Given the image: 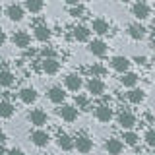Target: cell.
Instances as JSON below:
<instances>
[{"label":"cell","instance_id":"3","mask_svg":"<svg viewBox=\"0 0 155 155\" xmlns=\"http://www.w3.org/2000/svg\"><path fill=\"white\" fill-rule=\"evenodd\" d=\"M132 16L136 19H140V21H143V19L151 16V8H149V4L145 0H136L132 4Z\"/></svg>","mask_w":155,"mask_h":155},{"label":"cell","instance_id":"30","mask_svg":"<svg viewBox=\"0 0 155 155\" xmlns=\"http://www.w3.org/2000/svg\"><path fill=\"white\" fill-rule=\"evenodd\" d=\"M89 74H91V76H97V78H105L107 68H105L103 64H93V66L89 68Z\"/></svg>","mask_w":155,"mask_h":155},{"label":"cell","instance_id":"39","mask_svg":"<svg viewBox=\"0 0 155 155\" xmlns=\"http://www.w3.org/2000/svg\"><path fill=\"white\" fill-rule=\"evenodd\" d=\"M6 151H10V149H6L4 145H0V153H6Z\"/></svg>","mask_w":155,"mask_h":155},{"label":"cell","instance_id":"34","mask_svg":"<svg viewBox=\"0 0 155 155\" xmlns=\"http://www.w3.org/2000/svg\"><path fill=\"white\" fill-rule=\"evenodd\" d=\"M4 43H6V33L4 29H0V47H4Z\"/></svg>","mask_w":155,"mask_h":155},{"label":"cell","instance_id":"25","mask_svg":"<svg viewBox=\"0 0 155 155\" xmlns=\"http://www.w3.org/2000/svg\"><path fill=\"white\" fill-rule=\"evenodd\" d=\"M138 80H140L138 74H134V72H130V70L124 72V74H120V84H122L124 87H128V89L138 85Z\"/></svg>","mask_w":155,"mask_h":155},{"label":"cell","instance_id":"5","mask_svg":"<svg viewBox=\"0 0 155 155\" xmlns=\"http://www.w3.org/2000/svg\"><path fill=\"white\" fill-rule=\"evenodd\" d=\"M95 118L99 120V122H103V124H107V122H110L113 120V116H114V113H113V109H110V105L109 103H99L95 107Z\"/></svg>","mask_w":155,"mask_h":155},{"label":"cell","instance_id":"10","mask_svg":"<svg viewBox=\"0 0 155 155\" xmlns=\"http://www.w3.org/2000/svg\"><path fill=\"white\" fill-rule=\"evenodd\" d=\"M58 114H60V118L62 120H66V122H76L78 120V107L74 105H64L62 103V107L58 109Z\"/></svg>","mask_w":155,"mask_h":155},{"label":"cell","instance_id":"7","mask_svg":"<svg viewBox=\"0 0 155 155\" xmlns=\"http://www.w3.org/2000/svg\"><path fill=\"white\" fill-rule=\"evenodd\" d=\"M47 97H48V101H51V103L62 105L66 101V91L62 89V85H51L47 89Z\"/></svg>","mask_w":155,"mask_h":155},{"label":"cell","instance_id":"35","mask_svg":"<svg viewBox=\"0 0 155 155\" xmlns=\"http://www.w3.org/2000/svg\"><path fill=\"white\" fill-rule=\"evenodd\" d=\"M134 62H138V64H145V62H147V58H145V56H136Z\"/></svg>","mask_w":155,"mask_h":155},{"label":"cell","instance_id":"18","mask_svg":"<svg viewBox=\"0 0 155 155\" xmlns=\"http://www.w3.org/2000/svg\"><path fill=\"white\" fill-rule=\"evenodd\" d=\"M18 97H19V101H21L23 105H33L37 101V91L33 89V87H21L19 89V93H18Z\"/></svg>","mask_w":155,"mask_h":155},{"label":"cell","instance_id":"26","mask_svg":"<svg viewBox=\"0 0 155 155\" xmlns=\"http://www.w3.org/2000/svg\"><path fill=\"white\" fill-rule=\"evenodd\" d=\"M23 6H25L27 12L39 14V12H43V8H45V0H25Z\"/></svg>","mask_w":155,"mask_h":155},{"label":"cell","instance_id":"41","mask_svg":"<svg viewBox=\"0 0 155 155\" xmlns=\"http://www.w3.org/2000/svg\"><path fill=\"white\" fill-rule=\"evenodd\" d=\"M122 2H130V0H122Z\"/></svg>","mask_w":155,"mask_h":155},{"label":"cell","instance_id":"40","mask_svg":"<svg viewBox=\"0 0 155 155\" xmlns=\"http://www.w3.org/2000/svg\"><path fill=\"white\" fill-rule=\"evenodd\" d=\"M0 16H2V8H0Z\"/></svg>","mask_w":155,"mask_h":155},{"label":"cell","instance_id":"31","mask_svg":"<svg viewBox=\"0 0 155 155\" xmlns=\"http://www.w3.org/2000/svg\"><path fill=\"white\" fill-rule=\"evenodd\" d=\"M68 12H70V16L72 18H81V16H84V14H85V8L84 6H81V4H74V6H70V10H68Z\"/></svg>","mask_w":155,"mask_h":155},{"label":"cell","instance_id":"21","mask_svg":"<svg viewBox=\"0 0 155 155\" xmlns=\"http://www.w3.org/2000/svg\"><path fill=\"white\" fill-rule=\"evenodd\" d=\"M126 99L132 105H142L145 101V91L140 89V87H130V91L126 93Z\"/></svg>","mask_w":155,"mask_h":155},{"label":"cell","instance_id":"14","mask_svg":"<svg viewBox=\"0 0 155 155\" xmlns=\"http://www.w3.org/2000/svg\"><path fill=\"white\" fill-rule=\"evenodd\" d=\"M6 16L10 21H21L23 16H25V6H19V4H10L6 8Z\"/></svg>","mask_w":155,"mask_h":155},{"label":"cell","instance_id":"17","mask_svg":"<svg viewBox=\"0 0 155 155\" xmlns=\"http://www.w3.org/2000/svg\"><path fill=\"white\" fill-rule=\"evenodd\" d=\"M124 142H122V138H109L105 142V151H109V153H113V155H118V153H122L124 151Z\"/></svg>","mask_w":155,"mask_h":155},{"label":"cell","instance_id":"11","mask_svg":"<svg viewBox=\"0 0 155 155\" xmlns=\"http://www.w3.org/2000/svg\"><path fill=\"white\" fill-rule=\"evenodd\" d=\"M27 120L31 122L33 126H37V128H41V126H45L47 124V120H48V116L47 113L43 109H33L31 113L27 114Z\"/></svg>","mask_w":155,"mask_h":155},{"label":"cell","instance_id":"15","mask_svg":"<svg viewBox=\"0 0 155 155\" xmlns=\"http://www.w3.org/2000/svg\"><path fill=\"white\" fill-rule=\"evenodd\" d=\"M33 35H35V39L39 43H48L51 37H52V31H51V27L45 25V23H37L35 29H33Z\"/></svg>","mask_w":155,"mask_h":155},{"label":"cell","instance_id":"9","mask_svg":"<svg viewBox=\"0 0 155 155\" xmlns=\"http://www.w3.org/2000/svg\"><path fill=\"white\" fill-rule=\"evenodd\" d=\"M87 51H89L93 56L103 58L107 54V51H109V45H107L103 39H93V41H89V45H87Z\"/></svg>","mask_w":155,"mask_h":155},{"label":"cell","instance_id":"16","mask_svg":"<svg viewBox=\"0 0 155 155\" xmlns=\"http://www.w3.org/2000/svg\"><path fill=\"white\" fill-rule=\"evenodd\" d=\"M12 43H14V47H18V48H27L31 45V35H29L27 31H16L12 35Z\"/></svg>","mask_w":155,"mask_h":155},{"label":"cell","instance_id":"32","mask_svg":"<svg viewBox=\"0 0 155 155\" xmlns=\"http://www.w3.org/2000/svg\"><path fill=\"white\" fill-rule=\"evenodd\" d=\"M143 142L149 145V147H155V128H149L147 132L143 134Z\"/></svg>","mask_w":155,"mask_h":155},{"label":"cell","instance_id":"12","mask_svg":"<svg viewBox=\"0 0 155 155\" xmlns=\"http://www.w3.org/2000/svg\"><path fill=\"white\" fill-rule=\"evenodd\" d=\"M64 87L68 91H80L81 87H84V80H81V76L80 74H68L64 78Z\"/></svg>","mask_w":155,"mask_h":155},{"label":"cell","instance_id":"38","mask_svg":"<svg viewBox=\"0 0 155 155\" xmlns=\"http://www.w3.org/2000/svg\"><path fill=\"white\" fill-rule=\"evenodd\" d=\"M149 47H151V51L155 52V35L151 37V43H149Z\"/></svg>","mask_w":155,"mask_h":155},{"label":"cell","instance_id":"1","mask_svg":"<svg viewBox=\"0 0 155 155\" xmlns=\"http://www.w3.org/2000/svg\"><path fill=\"white\" fill-rule=\"evenodd\" d=\"M74 149H78L80 153H89L93 149V140L87 136V132H78L74 138Z\"/></svg>","mask_w":155,"mask_h":155},{"label":"cell","instance_id":"20","mask_svg":"<svg viewBox=\"0 0 155 155\" xmlns=\"http://www.w3.org/2000/svg\"><path fill=\"white\" fill-rule=\"evenodd\" d=\"M128 35H130V39H134V41H142V39L147 35V29H145L142 23H130Z\"/></svg>","mask_w":155,"mask_h":155},{"label":"cell","instance_id":"6","mask_svg":"<svg viewBox=\"0 0 155 155\" xmlns=\"http://www.w3.org/2000/svg\"><path fill=\"white\" fill-rule=\"evenodd\" d=\"M29 140H31V143L37 145V147H47V145L51 143V134L45 132V130H41V128H37L29 134Z\"/></svg>","mask_w":155,"mask_h":155},{"label":"cell","instance_id":"36","mask_svg":"<svg viewBox=\"0 0 155 155\" xmlns=\"http://www.w3.org/2000/svg\"><path fill=\"white\" fill-rule=\"evenodd\" d=\"M4 143H6V134L0 130V145H4Z\"/></svg>","mask_w":155,"mask_h":155},{"label":"cell","instance_id":"4","mask_svg":"<svg viewBox=\"0 0 155 155\" xmlns=\"http://www.w3.org/2000/svg\"><path fill=\"white\" fill-rule=\"evenodd\" d=\"M87 93L89 95H93V97H101L105 93V89H107V85H105V81L101 80V78H97V76H91L89 80H87Z\"/></svg>","mask_w":155,"mask_h":155},{"label":"cell","instance_id":"19","mask_svg":"<svg viewBox=\"0 0 155 155\" xmlns=\"http://www.w3.org/2000/svg\"><path fill=\"white\" fill-rule=\"evenodd\" d=\"M91 31L101 37V35H107V33L110 31V25L105 18H95L93 21H91Z\"/></svg>","mask_w":155,"mask_h":155},{"label":"cell","instance_id":"33","mask_svg":"<svg viewBox=\"0 0 155 155\" xmlns=\"http://www.w3.org/2000/svg\"><path fill=\"white\" fill-rule=\"evenodd\" d=\"M41 56H43V58H51V56H56V52L52 51V48L45 47V48H43V51H41Z\"/></svg>","mask_w":155,"mask_h":155},{"label":"cell","instance_id":"27","mask_svg":"<svg viewBox=\"0 0 155 155\" xmlns=\"http://www.w3.org/2000/svg\"><path fill=\"white\" fill-rule=\"evenodd\" d=\"M122 142H124L126 145H132V147H136V145H138V142H140V136L136 134L132 128H130V130H124V134H122Z\"/></svg>","mask_w":155,"mask_h":155},{"label":"cell","instance_id":"37","mask_svg":"<svg viewBox=\"0 0 155 155\" xmlns=\"http://www.w3.org/2000/svg\"><path fill=\"white\" fill-rule=\"evenodd\" d=\"M68 6H74V4H80V0H64Z\"/></svg>","mask_w":155,"mask_h":155},{"label":"cell","instance_id":"22","mask_svg":"<svg viewBox=\"0 0 155 155\" xmlns=\"http://www.w3.org/2000/svg\"><path fill=\"white\" fill-rule=\"evenodd\" d=\"M56 145L64 151H72L74 149V138H70L66 132H58L56 134Z\"/></svg>","mask_w":155,"mask_h":155},{"label":"cell","instance_id":"2","mask_svg":"<svg viewBox=\"0 0 155 155\" xmlns=\"http://www.w3.org/2000/svg\"><path fill=\"white\" fill-rule=\"evenodd\" d=\"M116 122H118V126H120L122 130H130V128H134V126H136L138 118H136V114L132 113V110L122 109L118 114H116Z\"/></svg>","mask_w":155,"mask_h":155},{"label":"cell","instance_id":"23","mask_svg":"<svg viewBox=\"0 0 155 155\" xmlns=\"http://www.w3.org/2000/svg\"><path fill=\"white\" fill-rule=\"evenodd\" d=\"M72 35H74V39L76 41H80V43H87L89 41V37H91V29L87 27V25H76L74 27V33H72Z\"/></svg>","mask_w":155,"mask_h":155},{"label":"cell","instance_id":"24","mask_svg":"<svg viewBox=\"0 0 155 155\" xmlns=\"http://www.w3.org/2000/svg\"><path fill=\"white\" fill-rule=\"evenodd\" d=\"M14 113H16V107H14L12 101H6V99L0 101V118H12Z\"/></svg>","mask_w":155,"mask_h":155},{"label":"cell","instance_id":"42","mask_svg":"<svg viewBox=\"0 0 155 155\" xmlns=\"http://www.w3.org/2000/svg\"><path fill=\"white\" fill-rule=\"evenodd\" d=\"M153 25H155V19H153Z\"/></svg>","mask_w":155,"mask_h":155},{"label":"cell","instance_id":"29","mask_svg":"<svg viewBox=\"0 0 155 155\" xmlns=\"http://www.w3.org/2000/svg\"><path fill=\"white\" fill-rule=\"evenodd\" d=\"M76 107L81 110H91V105H89V97L85 95H76Z\"/></svg>","mask_w":155,"mask_h":155},{"label":"cell","instance_id":"28","mask_svg":"<svg viewBox=\"0 0 155 155\" xmlns=\"http://www.w3.org/2000/svg\"><path fill=\"white\" fill-rule=\"evenodd\" d=\"M14 81H16V78L10 70H0V85L2 87H10L14 85Z\"/></svg>","mask_w":155,"mask_h":155},{"label":"cell","instance_id":"13","mask_svg":"<svg viewBox=\"0 0 155 155\" xmlns=\"http://www.w3.org/2000/svg\"><path fill=\"white\" fill-rule=\"evenodd\" d=\"M41 70L45 72V74H48V76H54V74H58V70H60V62L56 60V56L43 58L41 60Z\"/></svg>","mask_w":155,"mask_h":155},{"label":"cell","instance_id":"8","mask_svg":"<svg viewBox=\"0 0 155 155\" xmlns=\"http://www.w3.org/2000/svg\"><path fill=\"white\" fill-rule=\"evenodd\" d=\"M130 66H132L130 58H126V56H122V54H116V56L110 58V68H113L114 72H118V74H124V72H128Z\"/></svg>","mask_w":155,"mask_h":155}]
</instances>
